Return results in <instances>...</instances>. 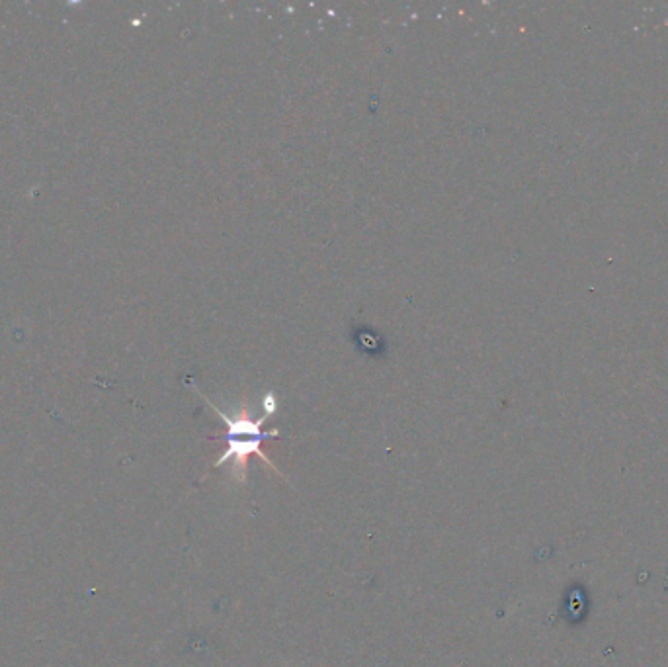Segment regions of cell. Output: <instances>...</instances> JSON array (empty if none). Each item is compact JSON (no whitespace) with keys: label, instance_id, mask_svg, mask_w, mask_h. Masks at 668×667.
I'll return each instance as SVG.
<instances>
[{"label":"cell","instance_id":"cell-1","mask_svg":"<svg viewBox=\"0 0 668 667\" xmlns=\"http://www.w3.org/2000/svg\"><path fill=\"white\" fill-rule=\"evenodd\" d=\"M200 396L208 403L209 407L221 417V421L225 423V452L219 456V460L215 462V468L223 466V464H233V474L239 482L247 480V468H249V458L251 456H258L262 458V462L272 468L274 472L280 474V470L272 464V460L262 452V443L280 437L278 431H264V423L268 421V417L274 413V398L268 396V403H266V413L258 419H254L251 415V409L247 403L241 405V409L235 411V415H229L225 411H221L213 401H209L202 392Z\"/></svg>","mask_w":668,"mask_h":667}]
</instances>
